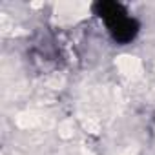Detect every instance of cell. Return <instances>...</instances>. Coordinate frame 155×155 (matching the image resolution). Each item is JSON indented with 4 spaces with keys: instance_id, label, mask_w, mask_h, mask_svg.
Masks as SVG:
<instances>
[{
    "instance_id": "obj_1",
    "label": "cell",
    "mask_w": 155,
    "mask_h": 155,
    "mask_svg": "<svg viewBox=\"0 0 155 155\" xmlns=\"http://www.w3.org/2000/svg\"><path fill=\"white\" fill-rule=\"evenodd\" d=\"M97 9H99V17L106 22L108 31L115 42L128 44L135 38V35L139 31V24L120 4L102 2L97 6Z\"/></svg>"
}]
</instances>
